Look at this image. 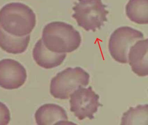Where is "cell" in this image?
<instances>
[{
  "instance_id": "6da1fadb",
  "label": "cell",
  "mask_w": 148,
  "mask_h": 125,
  "mask_svg": "<svg viewBox=\"0 0 148 125\" xmlns=\"http://www.w3.org/2000/svg\"><path fill=\"white\" fill-rule=\"evenodd\" d=\"M36 23L35 13L24 3H11L0 10V26L13 36L22 37L30 34Z\"/></svg>"
},
{
  "instance_id": "7a4b0ae2",
  "label": "cell",
  "mask_w": 148,
  "mask_h": 125,
  "mask_svg": "<svg viewBox=\"0 0 148 125\" xmlns=\"http://www.w3.org/2000/svg\"><path fill=\"white\" fill-rule=\"evenodd\" d=\"M42 40L46 47L58 54L71 53L81 44L80 33L74 27L64 22H52L43 30Z\"/></svg>"
},
{
  "instance_id": "3957f363",
  "label": "cell",
  "mask_w": 148,
  "mask_h": 125,
  "mask_svg": "<svg viewBox=\"0 0 148 125\" xmlns=\"http://www.w3.org/2000/svg\"><path fill=\"white\" fill-rule=\"evenodd\" d=\"M90 76L80 67H68L54 76L50 84V93L56 99L67 100L80 87L89 84Z\"/></svg>"
},
{
  "instance_id": "277c9868",
  "label": "cell",
  "mask_w": 148,
  "mask_h": 125,
  "mask_svg": "<svg viewBox=\"0 0 148 125\" xmlns=\"http://www.w3.org/2000/svg\"><path fill=\"white\" fill-rule=\"evenodd\" d=\"M73 7L74 13L72 17L78 25L89 31L95 32L100 29L105 22L109 11L102 0H78Z\"/></svg>"
},
{
  "instance_id": "5b68a950",
  "label": "cell",
  "mask_w": 148,
  "mask_h": 125,
  "mask_svg": "<svg viewBox=\"0 0 148 125\" xmlns=\"http://www.w3.org/2000/svg\"><path fill=\"white\" fill-rule=\"evenodd\" d=\"M143 39V34L139 30L128 26L119 27L110 36L109 52L116 61L126 64L128 63V53L131 47Z\"/></svg>"
},
{
  "instance_id": "8992f818",
  "label": "cell",
  "mask_w": 148,
  "mask_h": 125,
  "mask_svg": "<svg viewBox=\"0 0 148 125\" xmlns=\"http://www.w3.org/2000/svg\"><path fill=\"white\" fill-rule=\"evenodd\" d=\"M70 110L79 120L86 118L94 119V114L99 106V95L96 93L91 86L89 87H79L70 95Z\"/></svg>"
},
{
  "instance_id": "52a82bcc",
  "label": "cell",
  "mask_w": 148,
  "mask_h": 125,
  "mask_svg": "<svg viewBox=\"0 0 148 125\" xmlns=\"http://www.w3.org/2000/svg\"><path fill=\"white\" fill-rule=\"evenodd\" d=\"M27 78L26 70L19 62L11 59L0 61V87L5 89H17Z\"/></svg>"
},
{
  "instance_id": "ba28073f",
  "label": "cell",
  "mask_w": 148,
  "mask_h": 125,
  "mask_svg": "<svg viewBox=\"0 0 148 125\" xmlns=\"http://www.w3.org/2000/svg\"><path fill=\"white\" fill-rule=\"evenodd\" d=\"M148 39L139 40L131 47L128 53V62L132 71L139 76L148 74Z\"/></svg>"
},
{
  "instance_id": "9c48e42d",
  "label": "cell",
  "mask_w": 148,
  "mask_h": 125,
  "mask_svg": "<svg viewBox=\"0 0 148 125\" xmlns=\"http://www.w3.org/2000/svg\"><path fill=\"white\" fill-rule=\"evenodd\" d=\"M35 118L36 123L39 125L72 123L68 121L66 110L59 105L53 103L45 104L40 107L35 113Z\"/></svg>"
},
{
  "instance_id": "30bf717a",
  "label": "cell",
  "mask_w": 148,
  "mask_h": 125,
  "mask_svg": "<svg viewBox=\"0 0 148 125\" xmlns=\"http://www.w3.org/2000/svg\"><path fill=\"white\" fill-rule=\"evenodd\" d=\"M66 54H58L47 49L42 39L35 44L33 50V56L35 62L43 68L50 69L58 67L63 63Z\"/></svg>"
},
{
  "instance_id": "8fae6325",
  "label": "cell",
  "mask_w": 148,
  "mask_h": 125,
  "mask_svg": "<svg viewBox=\"0 0 148 125\" xmlns=\"http://www.w3.org/2000/svg\"><path fill=\"white\" fill-rule=\"evenodd\" d=\"M30 34L17 37L9 34L0 26V47L9 54H22L26 50L30 41Z\"/></svg>"
},
{
  "instance_id": "7c38bea8",
  "label": "cell",
  "mask_w": 148,
  "mask_h": 125,
  "mask_svg": "<svg viewBox=\"0 0 148 125\" xmlns=\"http://www.w3.org/2000/svg\"><path fill=\"white\" fill-rule=\"evenodd\" d=\"M128 18L135 23H148V0H130L125 6Z\"/></svg>"
},
{
  "instance_id": "4fadbf2b",
  "label": "cell",
  "mask_w": 148,
  "mask_h": 125,
  "mask_svg": "<svg viewBox=\"0 0 148 125\" xmlns=\"http://www.w3.org/2000/svg\"><path fill=\"white\" fill-rule=\"evenodd\" d=\"M148 104L139 105L123 114L121 125H148Z\"/></svg>"
},
{
  "instance_id": "5bb4252c",
  "label": "cell",
  "mask_w": 148,
  "mask_h": 125,
  "mask_svg": "<svg viewBox=\"0 0 148 125\" xmlns=\"http://www.w3.org/2000/svg\"><path fill=\"white\" fill-rule=\"evenodd\" d=\"M10 120V110L5 104L0 102V125H8Z\"/></svg>"
}]
</instances>
